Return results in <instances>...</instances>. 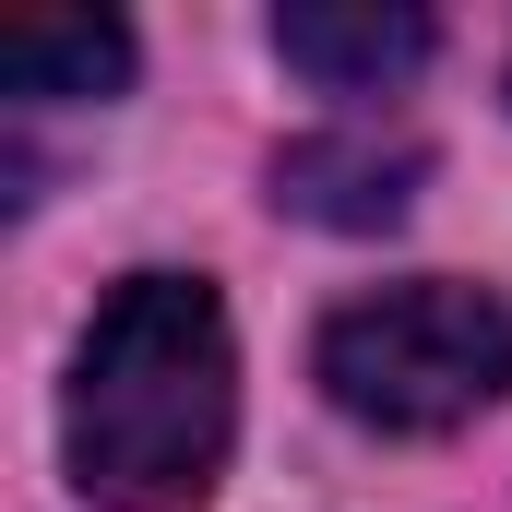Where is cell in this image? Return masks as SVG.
I'll return each instance as SVG.
<instances>
[{
	"label": "cell",
	"instance_id": "6da1fadb",
	"mask_svg": "<svg viewBox=\"0 0 512 512\" xmlns=\"http://www.w3.org/2000/svg\"><path fill=\"white\" fill-rule=\"evenodd\" d=\"M239 429V346L203 274H131L72 370V477L108 512H191Z\"/></svg>",
	"mask_w": 512,
	"mask_h": 512
},
{
	"label": "cell",
	"instance_id": "7a4b0ae2",
	"mask_svg": "<svg viewBox=\"0 0 512 512\" xmlns=\"http://www.w3.org/2000/svg\"><path fill=\"white\" fill-rule=\"evenodd\" d=\"M322 393L370 429H465L512 393V310L477 286H382L322 322Z\"/></svg>",
	"mask_w": 512,
	"mask_h": 512
},
{
	"label": "cell",
	"instance_id": "3957f363",
	"mask_svg": "<svg viewBox=\"0 0 512 512\" xmlns=\"http://www.w3.org/2000/svg\"><path fill=\"white\" fill-rule=\"evenodd\" d=\"M274 48H286V72H310L322 96H382V84H405V72L441 48V24L405 12V0H286V12H274Z\"/></svg>",
	"mask_w": 512,
	"mask_h": 512
},
{
	"label": "cell",
	"instance_id": "277c9868",
	"mask_svg": "<svg viewBox=\"0 0 512 512\" xmlns=\"http://www.w3.org/2000/svg\"><path fill=\"white\" fill-rule=\"evenodd\" d=\"M429 155L417 143H370V131H334V143H286L274 155V203L286 215H322V227H393L417 203Z\"/></svg>",
	"mask_w": 512,
	"mask_h": 512
},
{
	"label": "cell",
	"instance_id": "5b68a950",
	"mask_svg": "<svg viewBox=\"0 0 512 512\" xmlns=\"http://www.w3.org/2000/svg\"><path fill=\"white\" fill-rule=\"evenodd\" d=\"M0 84L24 108H48V96H120L131 84V24H108V12H24V24H0Z\"/></svg>",
	"mask_w": 512,
	"mask_h": 512
}]
</instances>
